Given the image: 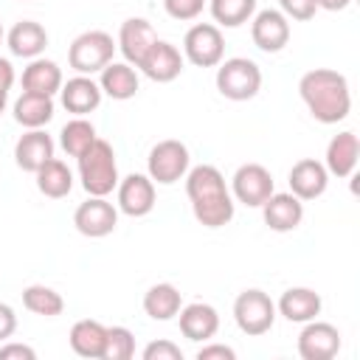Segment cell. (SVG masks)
<instances>
[{
	"instance_id": "obj_1",
	"label": "cell",
	"mask_w": 360,
	"mask_h": 360,
	"mask_svg": "<svg viewBox=\"0 0 360 360\" xmlns=\"http://www.w3.org/2000/svg\"><path fill=\"white\" fill-rule=\"evenodd\" d=\"M186 194L200 225L222 228L233 219V197L225 186V177L217 166L200 163L186 172Z\"/></svg>"
},
{
	"instance_id": "obj_2",
	"label": "cell",
	"mask_w": 360,
	"mask_h": 360,
	"mask_svg": "<svg viewBox=\"0 0 360 360\" xmlns=\"http://www.w3.org/2000/svg\"><path fill=\"white\" fill-rule=\"evenodd\" d=\"M298 93H301L307 110L312 112V118L321 124H338L352 110L349 82L343 73H338L332 68L307 70L298 82Z\"/></svg>"
},
{
	"instance_id": "obj_3",
	"label": "cell",
	"mask_w": 360,
	"mask_h": 360,
	"mask_svg": "<svg viewBox=\"0 0 360 360\" xmlns=\"http://www.w3.org/2000/svg\"><path fill=\"white\" fill-rule=\"evenodd\" d=\"M79 177L90 197H107L118 186L115 152L104 138H96L90 149L79 155Z\"/></svg>"
},
{
	"instance_id": "obj_4",
	"label": "cell",
	"mask_w": 360,
	"mask_h": 360,
	"mask_svg": "<svg viewBox=\"0 0 360 360\" xmlns=\"http://www.w3.org/2000/svg\"><path fill=\"white\" fill-rule=\"evenodd\" d=\"M115 42L107 31H84L79 34L73 42H70V51H68V62L76 73L82 76H90V73H101L110 62H112V53H115Z\"/></svg>"
},
{
	"instance_id": "obj_5",
	"label": "cell",
	"mask_w": 360,
	"mask_h": 360,
	"mask_svg": "<svg viewBox=\"0 0 360 360\" xmlns=\"http://www.w3.org/2000/svg\"><path fill=\"white\" fill-rule=\"evenodd\" d=\"M262 87V70L253 59L233 56L217 68V90L231 101H248Z\"/></svg>"
},
{
	"instance_id": "obj_6",
	"label": "cell",
	"mask_w": 360,
	"mask_h": 360,
	"mask_svg": "<svg viewBox=\"0 0 360 360\" xmlns=\"http://www.w3.org/2000/svg\"><path fill=\"white\" fill-rule=\"evenodd\" d=\"M233 321L236 326L250 335V338H259L264 332L273 329V321H276V304L270 301L267 292L262 290H245L236 295L233 301Z\"/></svg>"
},
{
	"instance_id": "obj_7",
	"label": "cell",
	"mask_w": 360,
	"mask_h": 360,
	"mask_svg": "<svg viewBox=\"0 0 360 360\" xmlns=\"http://www.w3.org/2000/svg\"><path fill=\"white\" fill-rule=\"evenodd\" d=\"M188 146L174 141V138H166V141H158L149 152V160H146V169H149V177L152 183H160V186H172L177 183L180 177H186L188 172Z\"/></svg>"
},
{
	"instance_id": "obj_8",
	"label": "cell",
	"mask_w": 360,
	"mask_h": 360,
	"mask_svg": "<svg viewBox=\"0 0 360 360\" xmlns=\"http://www.w3.org/2000/svg\"><path fill=\"white\" fill-rule=\"evenodd\" d=\"M183 53L191 65L197 68H214L222 62V53H225V39H222V31L211 22H197L186 31L183 37Z\"/></svg>"
},
{
	"instance_id": "obj_9",
	"label": "cell",
	"mask_w": 360,
	"mask_h": 360,
	"mask_svg": "<svg viewBox=\"0 0 360 360\" xmlns=\"http://www.w3.org/2000/svg\"><path fill=\"white\" fill-rule=\"evenodd\" d=\"M231 188H233V197L239 202H245L248 208H262V202L276 191L273 174L262 163H245V166H239L233 172Z\"/></svg>"
},
{
	"instance_id": "obj_10",
	"label": "cell",
	"mask_w": 360,
	"mask_h": 360,
	"mask_svg": "<svg viewBox=\"0 0 360 360\" xmlns=\"http://www.w3.org/2000/svg\"><path fill=\"white\" fill-rule=\"evenodd\" d=\"M73 225L79 233L90 236V239H101L107 233L115 231L118 225V211L112 202H107V197H90L84 200L76 214H73Z\"/></svg>"
},
{
	"instance_id": "obj_11",
	"label": "cell",
	"mask_w": 360,
	"mask_h": 360,
	"mask_svg": "<svg viewBox=\"0 0 360 360\" xmlns=\"http://www.w3.org/2000/svg\"><path fill=\"white\" fill-rule=\"evenodd\" d=\"M340 352V332L326 321H307L298 335V354L304 360H332Z\"/></svg>"
},
{
	"instance_id": "obj_12",
	"label": "cell",
	"mask_w": 360,
	"mask_h": 360,
	"mask_svg": "<svg viewBox=\"0 0 360 360\" xmlns=\"http://www.w3.org/2000/svg\"><path fill=\"white\" fill-rule=\"evenodd\" d=\"M250 39L259 51L264 53H276L290 42V22L281 11L276 8H264L253 17L250 22Z\"/></svg>"
},
{
	"instance_id": "obj_13",
	"label": "cell",
	"mask_w": 360,
	"mask_h": 360,
	"mask_svg": "<svg viewBox=\"0 0 360 360\" xmlns=\"http://www.w3.org/2000/svg\"><path fill=\"white\" fill-rule=\"evenodd\" d=\"M118 208L127 217H146L155 208V183L146 174H127L118 180Z\"/></svg>"
},
{
	"instance_id": "obj_14",
	"label": "cell",
	"mask_w": 360,
	"mask_h": 360,
	"mask_svg": "<svg viewBox=\"0 0 360 360\" xmlns=\"http://www.w3.org/2000/svg\"><path fill=\"white\" fill-rule=\"evenodd\" d=\"M262 217H264V225L270 231H278V233H287V231H295L304 219V200H298L295 194H270L264 202H262Z\"/></svg>"
},
{
	"instance_id": "obj_15",
	"label": "cell",
	"mask_w": 360,
	"mask_h": 360,
	"mask_svg": "<svg viewBox=\"0 0 360 360\" xmlns=\"http://www.w3.org/2000/svg\"><path fill=\"white\" fill-rule=\"evenodd\" d=\"M138 68H141L152 82L166 84V82H174V79L180 76V70H183V56H180V51H177L172 42L155 39V45L146 51V56L141 59Z\"/></svg>"
},
{
	"instance_id": "obj_16",
	"label": "cell",
	"mask_w": 360,
	"mask_h": 360,
	"mask_svg": "<svg viewBox=\"0 0 360 360\" xmlns=\"http://www.w3.org/2000/svg\"><path fill=\"white\" fill-rule=\"evenodd\" d=\"M155 39H158V34H155V28H152L149 20H143V17H129V20L121 22L118 48H121V53H124V59H127L129 65L138 68L141 59L146 56V51L155 45Z\"/></svg>"
},
{
	"instance_id": "obj_17",
	"label": "cell",
	"mask_w": 360,
	"mask_h": 360,
	"mask_svg": "<svg viewBox=\"0 0 360 360\" xmlns=\"http://www.w3.org/2000/svg\"><path fill=\"white\" fill-rule=\"evenodd\" d=\"M326 183H329V172L315 158H301L290 169V194H295L298 200L321 197L326 191Z\"/></svg>"
},
{
	"instance_id": "obj_18",
	"label": "cell",
	"mask_w": 360,
	"mask_h": 360,
	"mask_svg": "<svg viewBox=\"0 0 360 360\" xmlns=\"http://www.w3.org/2000/svg\"><path fill=\"white\" fill-rule=\"evenodd\" d=\"M177 315H180V332H183V338H188L194 343L211 340L217 335V329H219V315H217V309L211 304L194 301V304L180 307Z\"/></svg>"
},
{
	"instance_id": "obj_19",
	"label": "cell",
	"mask_w": 360,
	"mask_h": 360,
	"mask_svg": "<svg viewBox=\"0 0 360 360\" xmlns=\"http://www.w3.org/2000/svg\"><path fill=\"white\" fill-rule=\"evenodd\" d=\"M59 93H62L65 110L73 112V115H87L101 104V87L90 76H82V73L68 79V82H62Z\"/></svg>"
},
{
	"instance_id": "obj_20",
	"label": "cell",
	"mask_w": 360,
	"mask_h": 360,
	"mask_svg": "<svg viewBox=\"0 0 360 360\" xmlns=\"http://www.w3.org/2000/svg\"><path fill=\"white\" fill-rule=\"evenodd\" d=\"M51 158H53V141L42 129H28L14 143V160L22 172H37Z\"/></svg>"
},
{
	"instance_id": "obj_21",
	"label": "cell",
	"mask_w": 360,
	"mask_h": 360,
	"mask_svg": "<svg viewBox=\"0 0 360 360\" xmlns=\"http://www.w3.org/2000/svg\"><path fill=\"white\" fill-rule=\"evenodd\" d=\"M357 155H360V143H357V135L352 129L346 132H338L329 146H326V172L335 174V177H352L354 169H357Z\"/></svg>"
},
{
	"instance_id": "obj_22",
	"label": "cell",
	"mask_w": 360,
	"mask_h": 360,
	"mask_svg": "<svg viewBox=\"0 0 360 360\" xmlns=\"http://www.w3.org/2000/svg\"><path fill=\"white\" fill-rule=\"evenodd\" d=\"M276 309L292 323H307L321 315V295L309 287H290L281 292Z\"/></svg>"
},
{
	"instance_id": "obj_23",
	"label": "cell",
	"mask_w": 360,
	"mask_h": 360,
	"mask_svg": "<svg viewBox=\"0 0 360 360\" xmlns=\"http://www.w3.org/2000/svg\"><path fill=\"white\" fill-rule=\"evenodd\" d=\"M8 51L22 59H37L48 45V31L34 20H20L8 31Z\"/></svg>"
},
{
	"instance_id": "obj_24",
	"label": "cell",
	"mask_w": 360,
	"mask_h": 360,
	"mask_svg": "<svg viewBox=\"0 0 360 360\" xmlns=\"http://www.w3.org/2000/svg\"><path fill=\"white\" fill-rule=\"evenodd\" d=\"M98 87H101V93H107L110 98L127 101V98H132V96L138 93V73L132 70L129 62H110V65L101 70Z\"/></svg>"
},
{
	"instance_id": "obj_25",
	"label": "cell",
	"mask_w": 360,
	"mask_h": 360,
	"mask_svg": "<svg viewBox=\"0 0 360 360\" xmlns=\"http://www.w3.org/2000/svg\"><path fill=\"white\" fill-rule=\"evenodd\" d=\"M53 118V96L42 93H25L14 101V121L25 129H39Z\"/></svg>"
},
{
	"instance_id": "obj_26",
	"label": "cell",
	"mask_w": 360,
	"mask_h": 360,
	"mask_svg": "<svg viewBox=\"0 0 360 360\" xmlns=\"http://www.w3.org/2000/svg\"><path fill=\"white\" fill-rule=\"evenodd\" d=\"M183 307V295L174 284L169 281H160V284H152L143 295V312L152 318V321H172Z\"/></svg>"
},
{
	"instance_id": "obj_27",
	"label": "cell",
	"mask_w": 360,
	"mask_h": 360,
	"mask_svg": "<svg viewBox=\"0 0 360 360\" xmlns=\"http://www.w3.org/2000/svg\"><path fill=\"white\" fill-rule=\"evenodd\" d=\"M104 343H107V326L98 323V321H76L73 329H70V349L79 354V357H104Z\"/></svg>"
},
{
	"instance_id": "obj_28",
	"label": "cell",
	"mask_w": 360,
	"mask_h": 360,
	"mask_svg": "<svg viewBox=\"0 0 360 360\" xmlns=\"http://www.w3.org/2000/svg\"><path fill=\"white\" fill-rule=\"evenodd\" d=\"M34 174H37V188H39L45 197H51V200H62V197H68L70 188H73V172H70L68 163H62L59 158L45 160Z\"/></svg>"
},
{
	"instance_id": "obj_29",
	"label": "cell",
	"mask_w": 360,
	"mask_h": 360,
	"mask_svg": "<svg viewBox=\"0 0 360 360\" xmlns=\"http://www.w3.org/2000/svg\"><path fill=\"white\" fill-rule=\"evenodd\" d=\"M59 87H62V70L51 59H31V65L22 70V90L25 93L53 96Z\"/></svg>"
},
{
	"instance_id": "obj_30",
	"label": "cell",
	"mask_w": 360,
	"mask_h": 360,
	"mask_svg": "<svg viewBox=\"0 0 360 360\" xmlns=\"http://www.w3.org/2000/svg\"><path fill=\"white\" fill-rule=\"evenodd\" d=\"M22 307L34 315H42V318H56L62 315L65 309V301L62 295L53 290V287H45V284H31L22 290Z\"/></svg>"
},
{
	"instance_id": "obj_31",
	"label": "cell",
	"mask_w": 360,
	"mask_h": 360,
	"mask_svg": "<svg viewBox=\"0 0 360 360\" xmlns=\"http://www.w3.org/2000/svg\"><path fill=\"white\" fill-rule=\"evenodd\" d=\"M96 138H98V135H96V127H93L87 118H82V115H76L73 121H68V124L62 127V132H59V143H62V149H65L70 158H79L82 152H87Z\"/></svg>"
},
{
	"instance_id": "obj_32",
	"label": "cell",
	"mask_w": 360,
	"mask_h": 360,
	"mask_svg": "<svg viewBox=\"0 0 360 360\" xmlns=\"http://www.w3.org/2000/svg\"><path fill=\"white\" fill-rule=\"evenodd\" d=\"M253 11H256V0H211V17L225 28H236L248 22Z\"/></svg>"
},
{
	"instance_id": "obj_33",
	"label": "cell",
	"mask_w": 360,
	"mask_h": 360,
	"mask_svg": "<svg viewBox=\"0 0 360 360\" xmlns=\"http://www.w3.org/2000/svg\"><path fill=\"white\" fill-rule=\"evenodd\" d=\"M135 354V335L127 326H107V343L101 360H129Z\"/></svg>"
},
{
	"instance_id": "obj_34",
	"label": "cell",
	"mask_w": 360,
	"mask_h": 360,
	"mask_svg": "<svg viewBox=\"0 0 360 360\" xmlns=\"http://www.w3.org/2000/svg\"><path fill=\"white\" fill-rule=\"evenodd\" d=\"M202 6H205V0H163L166 14L174 20H194V17H200Z\"/></svg>"
},
{
	"instance_id": "obj_35",
	"label": "cell",
	"mask_w": 360,
	"mask_h": 360,
	"mask_svg": "<svg viewBox=\"0 0 360 360\" xmlns=\"http://www.w3.org/2000/svg\"><path fill=\"white\" fill-rule=\"evenodd\" d=\"M143 360H183V352L172 340H152L143 349Z\"/></svg>"
},
{
	"instance_id": "obj_36",
	"label": "cell",
	"mask_w": 360,
	"mask_h": 360,
	"mask_svg": "<svg viewBox=\"0 0 360 360\" xmlns=\"http://www.w3.org/2000/svg\"><path fill=\"white\" fill-rule=\"evenodd\" d=\"M281 14L292 20H312L315 17V0H278Z\"/></svg>"
},
{
	"instance_id": "obj_37",
	"label": "cell",
	"mask_w": 360,
	"mask_h": 360,
	"mask_svg": "<svg viewBox=\"0 0 360 360\" xmlns=\"http://www.w3.org/2000/svg\"><path fill=\"white\" fill-rule=\"evenodd\" d=\"M236 352L225 343H205L197 349V360H233Z\"/></svg>"
},
{
	"instance_id": "obj_38",
	"label": "cell",
	"mask_w": 360,
	"mask_h": 360,
	"mask_svg": "<svg viewBox=\"0 0 360 360\" xmlns=\"http://www.w3.org/2000/svg\"><path fill=\"white\" fill-rule=\"evenodd\" d=\"M11 357H20V360H34V349L25 346V343H6L0 346V360H11Z\"/></svg>"
},
{
	"instance_id": "obj_39",
	"label": "cell",
	"mask_w": 360,
	"mask_h": 360,
	"mask_svg": "<svg viewBox=\"0 0 360 360\" xmlns=\"http://www.w3.org/2000/svg\"><path fill=\"white\" fill-rule=\"evenodd\" d=\"M14 329H17V315H14V309H11L8 304H0V340L11 338Z\"/></svg>"
},
{
	"instance_id": "obj_40",
	"label": "cell",
	"mask_w": 360,
	"mask_h": 360,
	"mask_svg": "<svg viewBox=\"0 0 360 360\" xmlns=\"http://www.w3.org/2000/svg\"><path fill=\"white\" fill-rule=\"evenodd\" d=\"M11 84H14V68H11L8 59L0 56V87L3 90H11Z\"/></svg>"
},
{
	"instance_id": "obj_41",
	"label": "cell",
	"mask_w": 360,
	"mask_h": 360,
	"mask_svg": "<svg viewBox=\"0 0 360 360\" xmlns=\"http://www.w3.org/2000/svg\"><path fill=\"white\" fill-rule=\"evenodd\" d=\"M352 0H315L318 8H326V11H343Z\"/></svg>"
},
{
	"instance_id": "obj_42",
	"label": "cell",
	"mask_w": 360,
	"mask_h": 360,
	"mask_svg": "<svg viewBox=\"0 0 360 360\" xmlns=\"http://www.w3.org/2000/svg\"><path fill=\"white\" fill-rule=\"evenodd\" d=\"M6 101H8V90H3V87H0V112L6 110Z\"/></svg>"
},
{
	"instance_id": "obj_43",
	"label": "cell",
	"mask_w": 360,
	"mask_h": 360,
	"mask_svg": "<svg viewBox=\"0 0 360 360\" xmlns=\"http://www.w3.org/2000/svg\"><path fill=\"white\" fill-rule=\"evenodd\" d=\"M0 42H3V22H0Z\"/></svg>"
}]
</instances>
